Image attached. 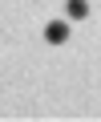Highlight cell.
Returning a JSON list of instances; mask_svg holds the SVG:
<instances>
[{
    "label": "cell",
    "instance_id": "cell-1",
    "mask_svg": "<svg viewBox=\"0 0 101 122\" xmlns=\"http://www.w3.org/2000/svg\"><path fill=\"white\" fill-rule=\"evenodd\" d=\"M44 41L48 45H65L69 41V20H48L44 25Z\"/></svg>",
    "mask_w": 101,
    "mask_h": 122
},
{
    "label": "cell",
    "instance_id": "cell-2",
    "mask_svg": "<svg viewBox=\"0 0 101 122\" xmlns=\"http://www.w3.org/2000/svg\"><path fill=\"white\" fill-rule=\"evenodd\" d=\"M65 16L69 20H85L89 16V0H69V4H65Z\"/></svg>",
    "mask_w": 101,
    "mask_h": 122
}]
</instances>
